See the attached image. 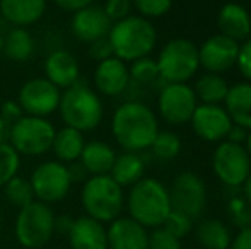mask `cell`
<instances>
[{"instance_id": "33", "label": "cell", "mask_w": 251, "mask_h": 249, "mask_svg": "<svg viewBox=\"0 0 251 249\" xmlns=\"http://www.w3.org/2000/svg\"><path fill=\"white\" fill-rule=\"evenodd\" d=\"M226 212H227L231 224L238 227L239 230L251 227V206L243 196H231L227 200V205H226Z\"/></svg>"}, {"instance_id": "22", "label": "cell", "mask_w": 251, "mask_h": 249, "mask_svg": "<svg viewBox=\"0 0 251 249\" xmlns=\"http://www.w3.org/2000/svg\"><path fill=\"white\" fill-rule=\"evenodd\" d=\"M47 10V0H0V16L14 27L36 24Z\"/></svg>"}, {"instance_id": "7", "label": "cell", "mask_w": 251, "mask_h": 249, "mask_svg": "<svg viewBox=\"0 0 251 249\" xmlns=\"http://www.w3.org/2000/svg\"><path fill=\"white\" fill-rule=\"evenodd\" d=\"M155 62L162 80L168 84H186L200 68L199 46L186 38H175L161 48Z\"/></svg>"}, {"instance_id": "35", "label": "cell", "mask_w": 251, "mask_h": 249, "mask_svg": "<svg viewBox=\"0 0 251 249\" xmlns=\"http://www.w3.org/2000/svg\"><path fill=\"white\" fill-rule=\"evenodd\" d=\"M132 3L139 16L146 19L166 16L173 7V0H132Z\"/></svg>"}, {"instance_id": "11", "label": "cell", "mask_w": 251, "mask_h": 249, "mask_svg": "<svg viewBox=\"0 0 251 249\" xmlns=\"http://www.w3.org/2000/svg\"><path fill=\"white\" fill-rule=\"evenodd\" d=\"M62 91L45 77H34L21 86L17 103L26 116L47 118L58 111Z\"/></svg>"}, {"instance_id": "4", "label": "cell", "mask_w": 251, "mask_h": 249, "mask_svg": "<svg viewBox=\"0 0 251 249\" xmlns=\"http://www.w3.org/2000/svg\"><path fill=\"white\" fill-rule=\"evenodd\" d=\"M58 113L65 126L84 133L101 125L104 108L100 94L79 80L69 89H63L60 96Z\"/></svg>"}, {"instance_id": "15", "label": "cell", "mask_w": 251, "mask_h": 249, "mask_svg": "<svg viewBox=\"0 0 251 249\" xmlns=\"http://www.w3.org/2000/svg\"><path fill=\"white\" fill-rule=\"evenodd\" d=\"M190 123L199 138L205 142H222L227 136L232 121L221 104H199Z\"/></svg>"}, {"instance_id": "38", "label": "cell", "mask_w": 251, "mask_h": 249, "mask_svg": "<svg viewBox=\"0 0 251 249\" xmlns=\"http://www.w3.org/2000/svg\"><path fill=\"white\" fill-rule=\"evenodd\" d=\"M102 9L111 23H118L125 17L132 16L133 3L132 0H106Z\"/></svg>"}, {"instance_id": "29", "label": "cell", "mask_w": 251, "mask_h": 249, "mask_svg": "<svg viewBox=\"0 0 251 249\" xmlns=\"http://www.w3.org/2000/svg\"><path fill=\"white\" fill-rule=\"evenodd\" d=\"M193 91H195L197 99L201 101V104H221L227 96L229 84L219 73L205 72L197 79Z\"/></svg>"}, {"instance_id": "28", "label": "cell", "mask_w": 251, "mask_h": 249, "mask_svg": "<svg viewBox=\"0 0 251 249\" xmlns=\"http://www.w3.org/2000/svg\"><path fill=\"white\" fill-rule=\"evenodd\" d=\"M195 239L203 249H229L232 236L222 220L207 219L195 227Z\"/></svg>"}, {"instance_id": "12", "label": "cell", "mask_w": 251, "mask_h": 249, "mask_svg": "<svg viewBox=\"0 0 251 249\" xmlns=\"http://www.w3.org/2000/svg\"><path fill=\"white\" fill-rule=\"evenodd\" d=\"M169 189L171 208L185 213L190 219H197L207 206V188L203 180L195 173H181L175 178Z\"/></svg>"}, {"instance_id": "5", "label": "cell", "mask_w": 251, "mask_h": 249, "mask_svg": "<svg viewBox=\"0 0 251 249\" xmlns=\"http://www.w3.org/2000/svg\"><path fill=\"white\" fill-rule=\"evenodd\" d=\"M80 203L87 217L106 224L120 217L125 206V195L109 174L89 176L80 191Z\"/></svg>"}, {"instance_id": "34", "label": "cell", "mask_w": 251, "mask_h": 249, "mask_svg": "<svg viewBox=\"0 0 251 249\" xmlns=\"http://www.w3.org/2000/svg\"><path fill=\"white\" fill-rule=\"evenodd\" d=\"M130 70V79L139 84H155L159 80V68L157 62L151 57H144L132 62Z\"/></svg>"}, {"instance_id": "36", "label": "cell", "mask_w": 251, "mask_h": 249, "mask_svg": "<svg viewBox=\"0 0 251 249\" xmlns=\"http://www.w3.org/2000/svg\"><path fill=\"white\" fill-rule=\"evenodd\" d=\"M161 227H164V229L168 230V232H171L175 237L181 239V237H185L188 232H192L193 219L186 217L185 213H179V212H176V210H171Z\"/></svg>"}, {"instance_id": "37", "label": "cell", "mask_w": 251, "mask_h": 249, "mask_svg": "<svg viewBox=\"0 0 251 249\" xmlns=\"http://www.w3.org/2000/svg\"><path fill=\"white\" fill-rule=\"evenodd\" d=\"M147 249H181V239L175 237L164 227H155L149 234Z\"/></svg>"}, {"instance_id": "32", "label": "cell", "mask_w": 251, "mask_h": 249, "mask_svg": "<svg viewBox=\"0 0 251 249\" xmlns=\"http://www.w3.org/2000/svg\"><path fill=\"white\" fill-rule=\"evenodd\" d=\"M21 167V156L9 142L0 143V188H3L14 176H17Z\"/></svg>"}, {"instance_id": "17", "label": "cell", "mask_w": 251, "mask_h": 249, "mask_svg": "<svg viewBox=\"0 0 251 249\" xmlns=\"http://www.w3.org/2000/svg\"><path fill=\"white\" fill-rule=\"evenodd\" d=\"M93 80L98 92L108 97H115L123 94L128 89L130 82H132L126 63L116 57L98 62Z\"/></svg>"}, {"instance_id": "44", "label": "cell", "mask_w": 251, "mask_h": 249, "mask_svg": "<svg viewBox=\"0 0 251 249\" xmlns=\"http://www.w3.org/2000/svg\"><path fill=\"white\" fill-rule=\"evenodd\" d=\"M246 136H248V130L232 123L231 128H229V132H227L226 140H227V142H232V143H239V145H245Z\"/></svg>"}, {"instance_id": "3", "label": "cell", "mask_w": 251, "mask_h": 249, "mask_svg": "<svg viewBox=\"0 0 251 249\" xmlns=\"http://www.w3.org/2000/svg\"><path fill=\"white\" fill-rule=\"evenodd\" d=\"M126 208L130 219L139 222L146 229L161 227L173 210L169 189L155 178H142L130 188L126 196Z\"/></svg>"}, {"instance_id": "42", "label": "cell", "mask_w": 251, "mask_h": 249, "mask_svg": "<svg viewBox=\"0 0 251 249\" xmlns=\"http://www.w3.org/2000/svg\"><path fill=\"white\" fill-rule=\"evenodd\" d=\"M229 249H251V227L241 229L232 237Z\"/></svg>"}, {"instance_id": "2", "label": "cell", "mask_w": 251, "mask_h": 249, "mask_svg": "<svg viewBox=\"0 0 251 249\" xmlns=\"http://www.w3.org/2000/svg\"><path fill=\"white\" fill-rule=\"evenodd\" d=\"M108 40L116 58L125 63L135 62L152 53L157 43V31L149 19L132 14L118 23H113Z\"/></svg>"}, {"instance_id": "47", "label": "cell", "mask_w": 251, "mask_h": 249, "mask_svg": "<svg viewBox=\"0 0 251 249\" xmlns=\"http://www.w3.org/2000/svg\"><path fill=\"white\" fill-rule=\"evenodd\" d=\"M9 135H10V123H7V121L0 116V143L9 142Z\"/></svg>"}, {"instance_id": "19", "label": "cell", "mask_w": 251, "mask_h": 249, "mask_svg": "<svg viewBox=\"0 0 251 249\" xmlns=\"http://www.w3.org/2000/svg\"><path fill=\"white\" fill-rule=\"evenodd\" d=\"M217 26L221 31L219 34L241 45L243 41L251 38V14L241 3L227 2L219 10Z\"/></svg>"}, {"instance_id": "41", "label": "cell", "mask_w": 251, "mask_h": 249, "mask_svg": "<svg viewBox=\"0 0 251 249\" xmlns=\"http://www.w3.org/2000/svg\"><path fill=\"white\" fill-rule=\"evenodd\" d=\"M0 116H2L7 123L12 125V123H16L17 120H21V118L24 116V113L17 101H5V103H2V108H0Z\"/></svg>"}, {"instance_id": "8", "label": "cell", "mask_w": 251, "mask_h": 249, "mask_svg": "<svg viewBox=\"0 0 251 249\" xmlns=\"http://www.w3.org/2000/svg\"><path fill=\"white\" fill-rule=\"evenodd\" d=\"M56 128L47 118L26 116L10 125L9 143L19 156H43L51 150Z\"/></svg>"}, {"instance_id": "16", "label": "cell", "mask_w": 251, "mask_h": 249, "mask_svg": "<svg viewBox=\"0 0 251 249\" xmlns=\"http://www.w3.org/2000/svg\"><path fill=\"white\" fill-rule=\"evenodd\" d=\"M111 26L113 23L106 16L104 9L101 5H94V3L74 12L72 21H70L72 34L80 43L87 45L108 36Z\"/></svg>"}, {"instance_id": "31", "label": "cell", "mask_w": 251, "mask_h": 249, "mask_svg": "<svg viewBox=\"0 0 251 249\" xmlns=\"http://www.w3.org/2000/svg\"><path fill=\"white\" fill-rule=\"evenodd\" d=\"M3 195H5L7 202L17 208H23V206L29 205L31 202H34V193L29 180L23 176H14L3 186Z\"/></svg>"}, {"instance_id": "18", "label": "cell", "mask_w": 251, "mask_h": 249, "mask_svg": "<svg viewBox=\"0 0 251 249\" xmlns=\"http://www.w3.org/2000/svg\"><path fill=\"white\" fill-rule=\"evenodd\" d=\"M108 249H147L149 232L130 217H118L106 229Z\"/></svg>"}, {"instance_id": "51", "label": "cell", "mask_w": 251, "mask_h": 249, "mask_svg": "<svg viewBox=\"0 0 251 249\" xmlns=\"http://www.w3.org/2000/svg\"><path fill=\"white\" fill-rule=\"evenodd\" d=\"M53 249H58V248H53Z\"/></svg>"}, {"instance_id": "40", "label": "cell", "mask_w": 251, "mask_h": 249, "mask_svg": "<svg viewBox=\"0 0 251 249\" xmlns=\"http://www.w3.org/2000/svg\"><path fill=\"white\" fill-rule=\"evenodd\" d=\"M89 57L94 58V60H98V62H102V60H106V58L115 57V53H113V46H111V43H109L108 36L101 38V40H98V41H94V43L89 45Z\"/></svg>"}, {"instance_id": "23", "label": "cell", "mask_w": 251, "mask_h": 249, "mask_svg": "<svg viewBox=\"0 0 251 249\" xmlns=\"http://www.w3.org/2000/svg\"><path fill=\"white\" fill-rule=\"evenodd\" d=\"M224 110L234 125L251 130V84L238 82L229 86L227 96L224 99Z\"/></svg>"}, {"instance_id": "46", "label": "cell", "mask_w": 251, "mask_h": 249, "mask_svg": "<svg viewBox=\"0 0 251 249\" xmlns=\"http://www.w3.org/2000/svg\"><path fill=\"white\" fill-rule=\"evenodd\" d=\"M72 224H74V219L69 215H60L55 219V232H60V234H69L70 229H72Z\"/></svg>"}, {"instance_id": "20", "label": "cell", "mask_w": 251, "mask_h": 249, "mask_svg": "<svg viewBox=\"0 0 251 249\" xmlns=\"http://www.w3.org/2000/svg\"><path fill=\"white\" fill-rule=\"evenodd\" d=\"M79 62L67 50H55L45 60V79L58 89H69L79 82Z\"/></svg>"}, {"instance_id": "30", "label": "cell", "mask_w": 251, "mask_h": 249, "mask_svg": "<svg viewBox=\"0 0 251 249\" xmlns=\"http://www.w3.org/2000/svg\"><path fill=\"white\" fill-rule=\"evenodd\" d=\"M151 150L157 159L171 160L178 157V154L181 152V138L175 132H169V130L161 132L159 130V133L155 135L154 142L151 145Z\"/></svg>"}, {"instance_id": "6", "label": "cell", "mask_w": 251, "mask_h": 249, "mask_svg": "<svg viewBox=\"0 0 251 249\" xmlns=\"http://www.w3.org/2000/svg\"><path fill=\"white\" fill-rule=\"evenodd\" d=\"M55 219L51 206L38 200L19 208L14 224L17 243L26 249L45 248L55 234Z\"/></svg>"}, {"instance_id": "13", "label": "cell", "mask_w": 251, "mask_h": 249, "mask_svg": "<svg viewBox=\"0 0 251 249\" xmlns=\"http://www.w3.org/2000/svg\"><path fill=\"white\" fill-rule=\"evenodd\" d=\"M157 106L161 118L169 125L188 123L199 106L193 87L188 84H166L159 89Z\"/></svg>"}, {"instance_id": "21", "label": "cell", "mask_w": 251, "mask_h": 249, "mask_svg": "<svg viewBox=\"0 0 251 249\" xmlns=\"http://www.w3.org/2000/svg\"><path fill=\"white\" fill-rule=\"evenodd\" d=\"M67 237L70 249H108V234L104 224L87 215L74 219L72 229Z\"/></svg>"}, {"instance_id": "50", "label": "cell", "mask_w": 251, "mask_h": 249, "mask_svg": "<svg viewBox=\"0 0 251 249\" xmlns=\"http://www.w3.org/2000/svg\"><path fill=\"white\" fill-rule=\"evenodd\" d=\"M2 50H3V34L0 31V55H2Z\"/></svg>"}, {"instance_id": "9", "label": "cell", "mask_w": 251, "mask_h": 249, "mask_svg": "<svg viewBox=\"0 0 251 249\" xmlns=\"http://www.w3.org/2000/svg\"><path fill=\"white\" fill-rule=\"evenodd\" d=\"M212 167L226 188H241L251 173V159L245 145L222 140L214 150Z\"/></svg>"}, {"instance_id": "25", "label": "cell", "mask_w": 251, "mask_h": 249, "mask_svg": "<svg viewBox=\"0 0 251 249\" xmlns=\"http://www.w3.org/2000/svg\"><path fill=\"white\" fill-rule=\"evenodd\" d=\"M86 145V138L84 133L70 126H63V128L56 130L55 138L51 143V150L55 154L56 160L62 164H72L77 162L82 154V149Z\"/></svg>"}, {"instance_id": "14", "label": "cell", "mask_w": 251, "mask_h": 249, "mask_svg": "<svg viewBox=\"0 0 251 249\" xmlns=\"http://www.w3.org/2000/svg\"><path fill=\"white\" fill-rule=\"evenodd\" d=\"M239 55V43L234 40L214 34L207 38L199 48L200 67L208 73H224L236 67Z\"/></svg>"}, {"instance_id": "48", "label": "cell", "mask_w": 251, "mask_h": 249, "mask_svg": "<svg viewBox=\"0 0 251 249\" xmlns=\"http://www.w3.org/2000/svg\"><path fill=\"white\" fill-rule=\"evenodd\" d=\"M243 198H245L251 206V173L248 174L245 183H243Z\"/></svg>"}, {"instance_id": "24", "label": "cell", "mask_w": 251, "mask_h": 249, "mask_svg": "<svg viewBox=\"0 0 251 249\" xmlns=\"http://www.w3.org/2000/svg\"><path fill=\"white\" fill-rule=\"evenodd\" d=\"M116 152L113 147L101 140L86 142L82 154L79 157V162L84 166L87 174L91 176H102V174L111 173V167L115 164Z\"/></svg>"}, {"instance_id": "49", "label": "cell", "mask_w": 251, "mask_h": 249, "mask_svg": "<svg viewBox=\"0 0 251 249\" xmlns=\"http://www.w3.org/2000/svg\"><path fill=\"white\" fill-rule=\"evenodd\" d=\"M245 149H246V152H248V156H250V159H251V130H248V136H246Z\"/></svg>"}, {"instance_id": "1", "label": "cell", "mask_w": 251, "mask_h": 249, "mask_svg": "<svg viewBox=\"0 0 251 249\" xmlns=\"http://www.w3.org/2000/svg\"><path fill=\"white\" fill-rule=\"evenodd\" d=\"M111 133L125 152H142L151 149L159 133L157 116L147 104L126 101L113 113Z\"/></svg>"}, {"instance_id": "26", "label": "cell", "mask_w": 251, "mask_h": 249, "mask_svg": "<svg viewBox=\"0 0 251 249\" xmlns=\"http://www.w3.org/2000/svg\"><path fill=\"white\" fill-rule=\"evenodd\" d=\"M146 174V162L139 152H123L116 156L109 176L122 188H132Z\"/></svg>"}, {"instance_id": "39", "label": "cell", "mask_w": 251, "mask_h": 249, "mask_svg": "<svg viewBox=\"0 0 251 249\" xmlns=\"http://www.w3.org/2000/svg\"><path fill=\"white\" fill-rule=\"evenodd\" d=\"M236 67L239 68L241 75L246 79V82L251 84V38L239 45V55Z\"/></svg>"}, {"instance_id": "43", "label": "cell", "mask_w": 251, "mask_h": 249, "mask_svg": "<svg viewBox=\"0 0 251 249\" xmlns=\"http://www.w3.org/2000/svg\"><path fill=\"white\" fill-rule=\"evenodd\" d=\"M53 2H55L62 10L74 14V12H77V10L84 9V7L93 5L94 0H53Z\"/></svg>"}, {"instance_id": "10", "label": "cell", "mask_w": 251, "mask_h": 249, "mask_svg": "<svg viewBox=\"0 0 251 249\" xmlns=\"http://www.w3.org/2000/svg\"><path fill=\"white\" fill-rule=\"evenodd\" d=\"M29 183L34 193V200L47 203V205L62 202L69 195L70 186H72L69 169L65 164L58 160H47L34 167Z\"/></svg>"}, {"instance_id": "27", "label": "cell", "mask_w": 251, "mask_h": 249, "mask_svg": "<svg viewBox=\"0 0 251 249\" xmlns=\"http://www.w3.org/2000/svg\"><path fill=\"white\" fill-rule=\"evenodd\" d=\"M36 51L34 38L26 27H12L9 33L3 36V50L2 55H5L12 62H27L33 58Z\"/></svg>"}, {"instance_id": "45", "label": "cell", "mask_w": 251, "mask_h": 249, "mask_svg": "<svg viewBox=\"0 0 251 249\" xmlns=\"http://www.w3.org/2000/svg\"><path fill=\"white\" fill-rule=\"evenodd\" d=\"M67 169H69V174H70V180H72V183L87 180V171L84 169V166L79 162V160H77V162H72V164H67Z\"/></svg>"}]
</instances>
